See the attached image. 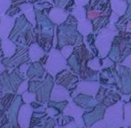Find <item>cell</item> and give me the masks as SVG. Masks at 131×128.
Wrapping results in <instances>:
<instances>
[{
    "label": "cell",
    "instance_id": "cell-16",
    "mask_svg": "<svg viewBox=\"0 0 131 128\" xmlns=\"http://www.w3.org/2000/svg\"><path fill=\"white\" fill-rule=\"evenodd\" d=\"M73 99L77 105L82 107L85 112L92 111L95 108L97 102L94 96L86 95V94H78L75 98H73Z\"/></svg>",
    "mask_w": 131,
    "mask_h": 128
},
{
    "label": "cell",
    "instance_id": "cell-29",
    "mask_svg": "<svg viewBox=\"0 0 131 128\" xmlns=\"http://www.w3.org/2000/svg\"><path fill=\"white\" fill-rule=\"evenodd\" d=\"M65 128H77V127H86L85 123H84V117H78L74 118V120L72 122H70L69 124H66L64 126Z\"/></svg>",
    "mask_w": 131,
    "mask_h": 128
},
{
    "label": "cell",
    "instance_id": "cell-37",
    "mask_svg": "<svg viewBox=\"0 0 131 128\" xmlns=\"http://www.w3.org/2000/svg\"><path fill=\"white\" fill-rule=\"evenodd\" d=\"M29 79H25L24 81H23L22 83H21V84L19 85L18 89H17L16 90V93L15 94H18V95H22L24 92H25L26 90H28V89H29Z\"/></svg>",
    "mask_w": 131,
    "mask_h": 128
},
{
    "label": "cell",
    "instance_id": "cell-10",
    "mask_svg": "<svg viewBox=\"0 0 131 128\" xmlns=\"http://www.w3.org/2000/svg\"><path fill=\"white\" fill-rule=\"evenodd\" d=\"M80 76L78 74L72 70L65 69L58 73L55 77V83L62 85L69 90H74L77 86V83L80 81Z\"/></svg>",
    "mask_w": 131,
    "mask_h": 128
},
{
    "label": "cell",
    "instance_id": "cell-19",
    "mask_svg": "<svg viewBox=\"0 0 131 128\" xmlns=\"http://www.w3.org/2000/svg\"><path fill=\"white\" fill-rule=\"evenodd\" d=\"M70 13L65 11L62 8H59L58 6H53L50 10H49V13L48 15V17L54 22L56 25H59L62 22H65L68 17L69 16Z\"/></svg>",
    "mask_w": 131,
    "mask_h": 128
},
{
    "label": "cell",
    "instance_id": "cell-42",
    "mask_svg": "<svg viewBox=\"0 0 131 128\" xmlns=\"http://www.w3.org/2000/svg\"><path fill=\"white\" fill-rule=\"evenodd\" d=\"M118 17H119V15L112 11V13L111 14V17H110V24H115V22H117L118 21Z\"/></svg>",
    "mask_w": 131,
    "mask_h": 128
},
{
    "label": "cell",
    "instance_id": "cell-14",
    "mask_svg": "<svg viewBox=\"0 0 131 128\" xmlns=\"http://www.w3.org/2000/svg\"><path fill=\"white\" fill-rule=\"evenodd\" d=\"M16 17H11L7 15H0V38L1 40L9 38L12 30L14 28Z\"/></svg>",
    "mask_w": 131,
    "mask_h": 128
},
{
    "label": "cell",
    "instance_id": "cell-47",
    "mask_svg": "<svg viewBox=\"0 0 131 128\" xmlns=\"http://www.w3.org/2000/svg\"><path fill=\"white\" fill-rule=\"evenodd\" d=\"M127 31H129V32H131V22H128V24H127Z\"/></svg>",
    "mask_w": 131,
    "mask_h": 128
},
{
    "label": "cell",
    "instance_id": "cell-8",
    "mask_svg": "<svg viewBox=\"0 0 131 128\" xmlns=\"http://www.w3.org/2000/svg\"><path fill=\"white\" fill-rule=\"evenodd\" d=\"M48 54L49 56L44 67L46 71L55 78L58 73L68 69V62L59 49L57 48H52L50 51L48 52Z\"/></svg>",
    "mask_w": 131,
    "mask_h": 128
},
{
    "label": "cell",
    "instance_id": "cell-39",
    "mask_svg": "<svg viewBox=\"0 0 131 128\" xmlns=\"http://www.w3.org/2000/svg\"><path fill=\"white\" fill-rule=\"evenodd\" d=\"M31 61L24 62V63H23L22 65H21L20 66L18 67L19 71H20V73L25 78H27V72H28V69H29L30 66H31Z\"/></svg>",
    "mask_w": 131,
    "mask_h": 128
},
{
    "label": "cell",
    "instance_id": "cell-35",
    "mask_svg": "<svg viewBox=\"0 0 131 128\" xmlns=\"http://www.w3.org/2000/svg\"><path fill=\"white\" fill-rule=\"evenodd\" d=\"M124 122L126 124H131V105L126 104L124 106Z\"/></svg>",
    "mask_w": 131,
    "mask_h": 128
},
{
    "label": "cell",
    "instance_id": "cell-31",
    "mask_svg": "<svg viewBox=\"0 0 131 128\" xmlns=\"http://www.w3.org/2000/svg\"><path fill=\"white\" fill-rule=\"evenodd\" d=\"M87 66L94 71H101L102 70V64L100 62V57L94 56L93 58L90 59L87 62Z\"/></svg>",
    "mask_w": 131,
    "mask_h": 128
},
{
    "label": "cell",
    "instance_id": "cell-25",
    "mask_svg": "<svg viewBox=\"0 0 131 128\" xmlns=\"http://www.w3.org/2000/svg\"><path fill=\"white\" fill-rule=\"evenodd\" d=\"M77 31L84 37L93 32V26L92 21L87 18L79 20L78 22H77Z\"/></svg>",
    "mask_w": 131,
    "mask_h": 128
},
{
    "label": "cell",
    "instance_id": "cell-22",
    "mask_svg": "<svg viewBox=\"0 0 131 128\" xmlns=\"http://www.w3.org/2000/svg\"><path fill=\"white\" fill-rule=\"evenodd\" d=\"M21 10L23 11L24 15H25V17L28 19L30 22L33 25V27L36 26V15H35V10H34V4L31 3L26 2L24 4L19 5Z\"/></svg>",
    "mask_w": 131,
    "mask_h": 128
},
{
    "label": "cell",
    "instance_id": "cell-28",
    "mask_svg": "<svg viewBox=\"0 0 131 128\" xmlns=\"http://www.w3.org/2000/svg\"><path fill=\"white\" fill-rule=\"evenodd\" d=\"M71 15L77 19V21L83 20V19L86 18V15H87V9L85 6H75L74 9L72 10Z\"/></svg>",
    "mask_w": 131,
    "mask_h": 128
},
{
    "label": "cell",
    "instance_id": "cell-18",
    "mask_svg": "<svg viewBox=\"0 0 131 128\" xmlns=\"http://www.w3.org/2000/svg\"><path fill=\"white\" fill-rule=\"evenodd\" d=\"M46 74L47 71L40 62H31L27 72V78L29 80H40L46 75Z\"/></svg>",
    "mask_w": 131,
    "mask_h": 128
},
{
    "label": "cell",
    "instance_id": "cell-48",
    "mask_svg": "<svg viewBox=\"0 0 131 128\" xmlns=\"http://www.w3.org/2000/svg\"><path fill=\"white\" fill-rule=\"evenodd\" d=\"M1 42H2V40H1V38H0V44H1Z\"/></svg>",
    "mask_w": 131,
    "mask_h": 128
},
{
    "label": "cell",
    "instance_id": "cell-7",
    "mask_svg": "<svg viewBox=\"0 0 131 128\" xmlns=\"http://www.w3.org/2000/svg\"><path fill=\"white\" fill-rule=\"evenodd\" d=\"M25 78L19 71V68L12 70L6 69L5 72L0 74V90L9 93H16L19 85Z\"/></svg>",
    "mask_w": 131,
    "mask_h": 128
},
{
    "label": "cell",
    "instance_id": "cell-6",
    "mask_svg": "<svg viewBox=\"0 0 131 128\" xmlns=\"http://www.w3.org/2000/svg\"><path fill=\"white\" fill-rule=\"evenodd\" d=\"M118 35V30L114 24H110L102 28L95 38V47L98 49V56L103 58L107 56L111 49L114 38Z\"/></svg>",
    "mask_w": 131,
    "mask_h": 128
},
{
    "label": "cell",
    "instance_id": "cell-13",
    "mask_svg": "<svg viewBox=\"0 0 131 128\" xmlns=\"http://www.w3.org/2000/svg\"><path fill=\"white\" fill-rule=\"evenodd\" d=\"M23 103L24 101L22 99V95L15 94L9 108L6 111L8 119H9V127H19L18 122H17V115H18L19 108Z\"/></svg>",
    "mask_w": 131,
    "mask_h": 128
},
{
    "label": "cell",
    "instance_id": "cell-44",
    "mask_svg": "<svg viewBox=\"0 0 131 128\" xmlns=\"http://www.w3.org/2000/svg\"><path fill=\"white\" fill-rule=\"evenodd\" d=\"M122 65H126V66H127V67H131V55L126 58L125 61L122 62Z\"/></svg>",
    "mask_w": 131,
    "mask_h": 128
},
{
    "label": "cell",
    "instance_id": "cell-17",
    "mask_svg": "<svg viewBox=\"0 0 131 128\" xmlns=\"http://www.w3.org/2000/svg\"><path fill=\"white\" fill-rule=\"evenodd\" d=\"M70 97H71V90H68L67 88L57 83H54L50 94V100L64 101L68 100Z\"/></svg>",
    "mask_w": 131,
    "mask_h": 128
},
{
    "label": "cell",
    "instance_id": "cell-4",
    "mask_svg": "<svg viewBox=\"0 0 131 128\" xmlns=\"http://www.w3.org/2000/svg\"><path fill=\"white\" fill-rule=\"evenodd\" d=\"M123 102L115 103L105 110L102 119L95 122L91 127H120L125 126L123 120Z\"/></svg>",
    "mask_w": 131,
    "mask_h": 128
},
{
    "label": "cell",
    "instance_id": "cell-46",
    "mask_svg": "<svg viewBox=\"0 0 131 128\" xmlns=\"http://www.w3.org/2000/svg\"><path fill=\"white\" fill-rule=\"evenodd\" d=\"M6 70V66H5L4 64L2 63V61H0V74H2L3 72H5Z\"/></svg>",
    "mask_w": 131,
    "mask_h": 128
},
{
    "label": "cell",
    "instance_id": "cell-20",
    "mask_svg": "<svg viewBox=\"0 0 131 128\" xmlns=\"http://www.w3.org/2000/svg\"><path fill=\"white\" fill-rule=\"evenodd\" d=\"M84 109L80 107L79 105H77V103L74 101L73 98L70 97L68 99V102L66 106L65 109L63 110V114L64 115H68L70 117H83V115L84 114Z\"/></svg>",
    "mask_w": 131,
    "mask_h": 128
},
{
    "label": "cell",
    "instance_id": "cell-34",
    "mask_svg": "<svg viewBox=\"0 0 131 128\" xmlns=\"http://www.w3.org/2000/svg\"><path fill=\"white\" fill-rule=\"evenodd\" d=\"M74 49H75V46L73 45H66L64 47H62L61 49H59L61 54L64 56V57L66 59H68L70 56L74 53Z\"/></svg>",
    "mask_w": 131,
    "mask_h": 128
},
{
    "label": "cell",
    "instance_id": "cell-38",
    "mask_svg": "<svg viewBox=\"0 0 131 128\" xmlns=\"http://www.w3.org/2000/svg\"><path fill=\"white\" fill-rule=\"evenodd\" d=\"M11 0H0V15H5L6 10L11 6Z\"/></svg>",
    "mask_w": 131,
    "mask_h": 128
},
{
    "label": "cell",
    "instance_id": "cell-2",
    "mask_svg": "<svg viewBox=\"0 0 131 128\" xmlns=\"http://www.w3.org/2000/svg\"><path fill=\"white\" fill-rule=\"evenodd\" d=\"M9 39L18 46H27L35 42L34 27L28 21L24 13L16 17L14 28L9 35Z\"/></svg>",
    "mask_w": 131,
    "mask_h": 128
},
{
    "label": "cell",
    "instance_id": "cell-30",
    "mask_svg": "<svg viewBox=\"0 0 131 128\" xmlns=\"http://www.w3.org/2000/svg\"><path fill=\"white\" fill-rule=\"evenodd\" d=\"M23 14V11L21 10L19 5H15V4H11V6L8 7V9L6 10V15H9L11 17H17L20 15Z\"/></svg>",
    "mask_w": 131,
    "mask_h": 128
},
{
    "label": "cell",
    "instance_id": "cell-1",
    "mask_svg": "<svg viewBox=\"0 0 131 128\" xmlns=\"http://www.w3.org/2000/svg\"><path fill=\"white\" fill-rule=\"evenodd\" d=\"M35 15L37 22L34 27L35 41L48 53L53 48V39L57 25L41 11L35 10Z\"/></svg>",
    "mask_w": 131,
    "mask_h": 128
},
{
    "label": "cell",
    "instance_id": "cell-33",
    "mask_svg": "<svg viewBox=\"0 0 131 128\" xmlns=\"http://www.w3.org/2000/svg\"><path fill=\"white\" fill-rule=\"evenodd\" d=\"M46 113L49 115V117H53L55 119H57L60 115H63V112L58 110V108H54V107H49V106H47V108H46Z\"/></svg>",
    "mask_w": 131,
    "mask_h": 128
},
{
    "label": "cell",
    "instance_id": "cell-11",
    "mask_svg": "<svg viewBox=\"0 0 131 128\" xmlns=\"http://www.w3.org/2000/svg\"><path fill=\"white\" fill-rule=\"evenodd\" d=\"M101 87V83L97 81L92 80H80L77 83V88L71 91V98H75L78 94L95 96Z\"/></svg>",
    "mask_w": 131,
    "mask_h": 128
},
{
    "label": "cell",
    "instance_id": "cell-5",
    "mask_svg": "<svg viewBox=\"0 0 131 128\" xmlns=\"http://www.w3.org/2000/svg\"><path fill=\"white\" fill-rule=\"evenodd\" d=\"M29 81L28 90L36 94V100L42 103H47L50 99V94L55 83V78L47 72L46 75L42 79Z\"/></svg>",
    "mask_w": 131,
    "mask_h": 128
},
{
    "label": "cell",
    "instance_id": "cell-32",
    "mask_svg": "<svg viewBox=\"0 0 131 128\" xmlns=\"http://www.w3.org/2000/svg\"><path fill=\"white\" fill-rule=\"evenodd\" d=\"M22 99L24 103L31 104V102L36 100V94L32 91H30V90H26L25 92L22 94Z\"/></svg>",
    "mask_w": 131,
    "mask_h": 128
},
{
    "label": "cell",
    "instance_id": "cell-9",
    "mask_svg": "<svg viewBox=\"0 0 131 128\" xmlns=\"http://www.w3.org/2000/svg\"><path fill=\"white\" fill-rule=\"evenodd\" d=\"M30 61L29 56V47L27 46H18L15 54L9 58L5 57L2 60V63L6 69L12 70L19 67L24 62Z\"/></svg>",
    "mask_w": 131,
    "mask_h": 128
},
{
    "label": "cell",
    "instance_id": "cell-3",
    "mask_svg": "<svg viewBox=\"0 0 131 128\" xmlns=\"http://www.w3.org/2000/svg\"><path fill=\"white\" fill-rule=\"evenodd\" d=\"M78 21L70 14L68 19L59 25H57L56 33L58 35L57 49H61L66 45L75 46L77 40L83 36L77 31Z\"/></svg>",
    "mask_w": 131,
    "mask_h": 128
},
{
    "label": "cell",
    "instance_id": "cell-24",
    "mask_svg": "<svg viewBox=\"0 0 131 128\" xmlns=\"http://www.w3.org/2000/svg\"><path fill=\"white\" fill-rule=\"evenodd\" d=\"M48 117H49V115L46 113V111H41V112L34 111L32 114V117H31L30 127L41 128L43 126L44 122H45V120Z\"/></svg>",
    "mask_w": 131,
    "mask_h": 128
},
{
    "label": "cell",
    "instance_id": "cell-27",
    "mask_svg": "<svg viewBox=\"0 0 131 128\" xmlns=\"http://www.w3.org/2000/svg\"><path fill=\"white\" fill-rule=\"evenodd\" d=\"M67 62H68V65L69 66V68L71 69L73 72L77 73V74H79L81 65H80L79 58L75 53H73V54L67 59Z\"/></svg>",
    "mask_w": 131,
    "mask_h": 128
},
{
    "label": "cell",
    "instance_id": "cell-36",
    "mask_svg": "<svg viewBox=\"0 0 131 128\" xmlns=\"http://www.w3.org/2000/svg\"><path fill=\"white\" fill-rule=\"evenodd\" d=\"M53 6H54V5L52 3L49 2V1H46V2L36 3V4H34V9L39 10V11H43L45 9H51Z\"/></svg>",
    "mask_w": 131,
    "mask_h": 128
},
{
    "label": "cell",
    "instance_id": "cell-12",
    "mask_svg": "<svg viewBox=\"0 0 131 128\" xmlns=\"http://www.w3.org/2000/svg\"><path fill=\"white\" fill-rule=\"evenodd\" d=\"M34 109L31 104L28 103H23L19 108L18 115H17V122H18L19 127L21 128H28L31 124V120Z\"/></svg>",
    "mask_w": 131,
    "mask_h": 128
},
{
    "label": "cell",
    "instance_id": "cell-40",
    "mask_svg": "<svg viewBox=\"0 0 131 128\" xmlns=\"http://www.w3.org/2000/svg\"><path fill=\"white\" fill-rule=\"evenodd\" d=\"M48 1L52 3L55 6H58V7L64 9V7L66 6V5L68 4L69 0H48Z\"/></svg>",
    "mask_w": 131,
    "mask_h": 128
},
{
    "label": "cell",
    "instance_id": "cell-15",
    "mask_svg": "<svg viewBox=\"0 0 131 128\" xmlns=\"http://www.w3.org/2000/svg\"><path fill=\"white\" fill-rule=\"evenodd\" d=\"M102 108V105H97L92 111L84 112V114L83 115V117H84L86 127H91L92 124H93L95 122L103 118L105 110L101 109Z\"/></svg>",
    "mask_w": 131,
    "mask_h": 128
},
{
    "label": "cell",
    "instance_id": "cell-26",
    "mask_svg": "<svg viewBox=\"0 0 131 128\" xmlns=\"http://www.w3.org/2000/svg\"><path fill=\"white\" fill-rule=\"evenodd\" d=\"M111 7L113 12L121 16L127 9V3L125 0H111Z\"/></svg>",
    "mask_w": 131,
    "mask_h": 128
},
{
    "label": "cell",
    "instance_id": "cell-21",
    "mask_svg": "<svg viewBox=\"0 0 131 128\" xmlns=\"http://www.w3.org/2000/svg\"><path fill=\"white\" fill-rule=\"evenodd\" d=\"M46 51L44 49L37 43L36 41L31 43L29 46V56H30V61L31 62H38L41 59L46 55Z\"/></svg>",
    "mask_w": 131,
    "mask_h": 128
},
{
    "label": "cell",
    "instance_id": "cell-45",
    "mask_svg": "<svg viewBox=\"0 0 131 128\" xmlns=\"http://www.w3.org/2000/svg\"><path fill=\"white\" fill-rule=\"evenodd\" d=\"M12 4H15V5H21L24 4V3L28 2V0H11Z\"/></svg>",
    "mask_w": 131,
    "mask_h": 128
},
{
    "label": "cell",
    "instance_id": "cell-41",
    "mask_svg": "<svg viewBox=\"0 0 131 128\" xmlns=\"http://www.w3.org/2000/svg\"><path fill=\"white\" fill-rule=\"evenodd\" d=\"M114 65L112 61L110 59L109 57H103V60H102V69H105L108 68V67H111Z\"/></svg>",
    "mask_w": 131,
    "mask_h": 128
},
{
    "label": "cell",
    "instance_id": "cell-23",
    "mask_svg": "<svg viewBox=\"0 0 131 128\" xmlns=\"http://www.w3.org/2000/svg\"><path fill=\"white\" fill-rule=\"evenodd\" d=\"M1 47H2V50L3 53H4L5 57L9 58L15 54V52L17 50V48H18V45L15 42H14L12 40H10L9 38H6L2 40Z\"/></svg>",
    "mask_w": 131,
    "mask_h": 128
},
{
    "label": "cell",
    "instance_id": "cell-43",
    "mask_svg": "<svg viewBox=\"0 0 131 128\" xmlns=\"http://www.w3.org/2000/svg\"><path fill=\"white\" fill-rule=\"evenodd\" d=\"M75 5L77 6H85L89 4L90 0H75Z\"/></svg>",
    "mask_w": 131,
    "mask_h": 128
}]
</instances>
